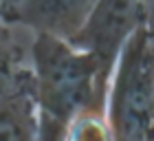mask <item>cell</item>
Instances as JSON below:
<instances>
[{"label": "cell", "instance_id": "6da1fadb", "mask_svg": "<svg viewBox=\"0 0 154 141\" xmlns=\"http://www.w3.org/2000/svg\"><path fill=\"white\" fill-rule=\"evenodd\" d=\"M31 93L35 119L68 126L82 110H103L108 84L93 55L53 35H31Z\"/></svg>", "mask_w": 154, "mask_h": 141}, {"label": "cell", "instance_id": "52a82bcc", "mask_svg": "<svg viewBox=\"0 0 154 141\" xmlns=\"http://www.w3.org/2000/svg\"><path fill=\"white\" fill-rule=\"evenodd\" d=\"M64 141H112L103 110H82L66 126Z\"/></svg>", "mask_w": 154, "mask_h": 141}, {"label": "cell", "instance_id": "3957f363", "mask_svg": "<svg viewBox=\"0 0 154 141\" xmlns=\"http://www.w3.org/2000/svg\"><path fill=\"white\" fill-rule=\"evenodd\" d=\"M152 0H97L86 22L71 44L93 55L103 82L108 84L112 66L132 35L150 27Z\"/></svg>", "mask_w": 154, "mask_h": 141}, {"label": "cell", "instance_id": "7a4b0ae2", "mask_svg": "<svg viewBox=\"0 0 154 141\" xmlns=\"http://www.w3.org/2000/svg\"><path fill=\"white\" fill-rule=\"evenodd\" d=\"M112 141H152L154 66L150 27L125 42L112 66L103 102Z\"/></svg>", "mask_w": 154, "mask_h": 141}, {"label": "cell", "instance_id": "ba28073f", "mask_svg": "<svg viewBox=\"0 0 154 141\" xmlns=\"http://www.w3.org/2000/svg\"><path fill=\"white\" fill-rule=\"evenodd\" d=\"M2 2H5V0H0V7H2Z\"/></svg>", "mask_w": 154, "mask_h": 141}, {"label": "cell", "instance_id": "277c9868", "mask_svg": "<svg viewBox=\"0 0 154 141\" xmlns=\"http://www.w3.org/2000/svg\"><path fill=\"white\" fill-rule=\"evenodd\" d=\"M95 2L97 0H5L0 18L29 33L71 42L84 27Z\"/></svg>", "mask_w": 154, "mask_h": 141}, {"label": "cell", "instance_id": "5b68a950", "mask_svg": "<svg viewBox=\"0 0 154 141\" xmlns=\"http://www.w3.org/2000/svg\"><path fill=\"white\" fill-rule=\"evenodd\" d=\"M31 35L0 18V102L20 95H31V64L29 46Z\"/></svg>", "mask_w": 154, "mask_h": 141}, {"label": "cell", "instance_id": "8992f818", "mask_svg": "<svg viewBox=\"0 0 154 141\" xmlns=\"http://www.w3.org/2000/svg\"><path fill=\"white\" fill-rule=\"evenodd\" d=\"M0 141H35V104L31 95L0 102Z\"/></svg>", "mask_w": 154, "mask_h": 141}]
</instances>
